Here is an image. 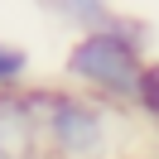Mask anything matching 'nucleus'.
Listing matches in <instances>:
<instances>
[{"instance_id":"1","label":"nucleus","mask_w":159,"mask_h":159,"mask_svg":"<svg viewBox=\"0 0 159 159\" xmlns=\"http://www.w3.org/2000/svg\"><path fill=\"white\" fill-rule=\"evenodd\" d=\"M145 68L149 63L140 58V43L130 39L125 29H111V24L87 29L68 48V77L82 82L87 92L111 97V101H135Z\"/></svg>"},{"instance_id":"2","label":"nucleus","mask_w":159,"mask_h":159,"mask_svg":"<svg viewBox=\"0 0 159 159\" xmlns=\"http://www.w3.org/2000/svg\"><path fill=\"white\" fill-rule=\"evenodd\" d=\"M39 135L53 159H111V125L106 111L72 92H34Z\"/></svg>"},{"instance_id":"3","label":"nucleus","mask_w":159,"mask_h":159,"mask_svg":"<svg viewBox=\"0 0 159 159\" xmlns=\"http://www.w3.org/2000/svg\"><path fill=\"white\" fill-rule=\"evenodd\" d=\"M43 149L39 106L24 92H0V159H34Z\"/></svg>"},{"instance_id":"4","label":"nucleus","mask_w":159,"mask_h":159,"mask_svg":"<svg viewBox=\"0 0 159 159\" xmlns=\"http://www.w3.org/2000/svg\"><path fill=\"white\" fill-rule=\"evenodd\" d=\"M29 72V53L20 43H0V92H15Z\"/></svg>"},{"instance_id":"5","label":"nucleus","mask_w":159,"mask_h":159,"mask_svg":"<svg viewBox=\"0 0 159 159\" xmlns=\"http://www.w3.org/2000/svg\"><path fill=\"white\" fill-rule=\"evenodd\" d=\"M135 106L145 111L149 120H159V63H149L145 77H140V92H135Z\"/></svg>"},{"instance_id":"6","label":"nucleus","mask_w":159,"mask_h":159,"mask_svg":"<svg viewBox=\"0 0 159 159\" xmlns=\"http://www.w3.org/2000/svg\"><path fill=\"white\" fill-rule=\"evenodd\" d=\"M58 5L72 15V20H87V24H97L101 15H106V0H58Z\"/></svg>"}]
</instances>
